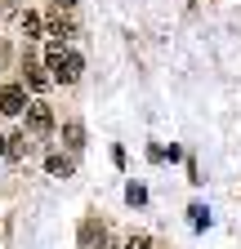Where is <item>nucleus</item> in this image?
Segmentation results:
<instances>
[{
	"label": "nucleus",
	"instance_id": "nucleus-10",
	"mask_svg": "<svg viewBox=\"0 0 241 249\" xmlns=\"http://www.w3.org/2000/svg\"><path fill=\"white\" fill-rule=\"evenodd\" d=\"M192 223H197V227H205V223H210V213H205L201 205H192Z\"/></svg>",
	"mask_w": 241,
	"mask_h": 249
},
{
	"label": "nucleus",
	"instance_id": "nucleus-6",
	"mask_svg": "<svg viewBox=\"0 0 241 249\" xmlns=\"http://www.w3.org/2000/svg\"><path fill=\"white\" fill-rule=\"evenodd\" d=\"M63 138H67V147H72V151H80V147H85V129H80V120H67V124H63Z\"/></svg>",
	"mask_w": 241,
	"mask_h": 249
},
{
	"label": "nucleus",
	"instance_id": "nucleus-9",
	"mask_svg": "<svg viewBox=\"0 0 241 249\" xmlns=\"http://www.w3.org/2000/svg\"><path fill=\"white\" fill-rule=\"evenodd\" d=\"M125 249H152V240H147V236H130Z\"/></svg>",
	"mask_w": 241,
	"mask_h": 249
},
{
	"label": "nucleus",
	"instance_id": "nucleus-3",
	"mask_svg": "<svg viewBox=\"0 0 241 249\" xmlns=\"http://www.w3.org/2000/svg\"><path fill=\"white\" fill-rule=\"evenodd\" d=\"M27 129L32 134H49L54 129V111L45 103H27Z\"/></svg>",
	"mask_w": 241,
	"mask_h": 249
},
{
	"label": "nucleus",
	"instance_id": "nucleus-1",
	"mask_svg": "<svg viewBox=\"0 0 241 249\" xmlns=\"http://www.w3.org/2000/svg\"><path fill=\"white\" fill-rule=\"evenodd\" d=\"M45 71H49V80H58V85H76L80 71H85V58L72 53V49H63V45H49V53H45Z\"/></svg>",
	"mask_w": 241,
	"mask_h": 249
},
{
	"label": "nucleus",
	"instance_id": "nucleus-12",
	"mask_svg": "<svg viewBox=\"0 0 241 249\" xmlns=\"http://www.w3.org/2000/svg\"><path fill=\"white\" fill-rule=\"evenodd\" d=\"M54 9H76V0H54Z\"/></svg>",
	"mask_w": 241,
	"mask_h": 249
},
{
	"label": "nucleus",
	"instance_id": "nucleus-4",
	"mask_svg": "<svg viewBox=\"0 0 241 249\" xmlns=\"http://www.w3.org/2000/svg\"><path fill=\"white\" fill-rule=\"evenodd\" d=\"M49 31L54 36H76V14L72 9H54L49 14Z\"/></svg>",
	"mask_w": 241,
	"mask_h": 249
},
{
	"label": "nucleus",
	"instance_id": "nucleus-7",
	"mask_svg": "<svg viewBox=\"0 0 241 249\" xmlns=\"http://www.w3.org/2000/svg\"><path fill=\"white\" fill-rule=\"evenodd\" d=\"M40 31H45V22L36 14H22V36H40Z\"/></svg>",
	"mask_w": 241,
	"mask_h": 249
},
{
	"label": "nucleus",
	"instance_id": "nucleus-2",
	"mask_svg": "<svg viewBox=\"0 0 241 249\" xmlns=\"http://www.w3.org/2000/svg\"><path fill=\"white\" fill-rule=\"evenodd\" d=\"M27 111V89L22 85H0V116H18Z\"/></svg>",
	"mask_w": 241,
	"mask_h": 249
},
{
	"label": "nucleus",
	"instance_id": "nucleus-5",
	"mask_svg": "<svg viewBox=\"0 0 241 249\" xmlns=\"http://www.w3.org/2000/svg\"><path fill=\"white\" fill-rule=\"evenodd\" d=\"M45 169H49V174H58V178H67V174H72L76 165L67 160V156H63V151H49V156H45Z\"/></svg>",
	"mask_w": 241,
	"mask_h": 249
},
{
	"label": "nucleus",
	"instance_id": "nucleus-11",
	"mask_svg": "<svg viewBox=\"0 0 241 249\" xmlns=\"http://www.w3.org/2000/svg\"><path fill=\"white\" fill-rule=\"evenodd\" d=\"M18 9V0H0V14H14Z\"/></svg>",
	"mask_w": 241,
	"mask_h": 249
},
{
	"label": "nucleus",
	"instance_id": "nucleus-8",
	"mask_svg": "<svg viewBox=\"0 0 241 249\" xmlns=\"http://www.w3.org/2000/svg\"><path fill=\"white\" fill-rule=\"evenodd\" d=\"M27 85H32V89H45V85H49V76H45L40 67H32V62H27Z\"/></svg>",
	"mask_w": 241,
	"mask_h": 249
}]
</instances>
